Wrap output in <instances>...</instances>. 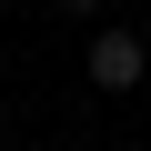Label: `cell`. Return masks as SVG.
Returning a JSON list of instances; mask_svg holds the SVG:
<instances>
[{
  "instance_id": "7a4b0ae2",
  "label": "cell",
  "mask_w": 151,
  "mask_h": 151,
  "mask_svg": "<svg viewBox=\"0 0 151 151\" xmlns=\"http://www.w3.org/2000/svg\"><path fill=\"white\" fill-rule=\"evenodd\" d=\"M60 10H101V0H60Z\"/></svg>"
},
{
  "instance_id": "6da1fadb",
  "label": "cell",
  "mask_w": 151,
  "mask_h": 151,
  "mask_svg": "<svg viewBox=\"0 0 151 151\" xmlns=\"http://www.w3.org/2000/svg\"><path fill=\"white\" fill-rule=\"evenodd\" d=\"M81 70H91V91H141V70H151V50H141V30H91V50H81Z\"/></svg>"
}]
</instances>
